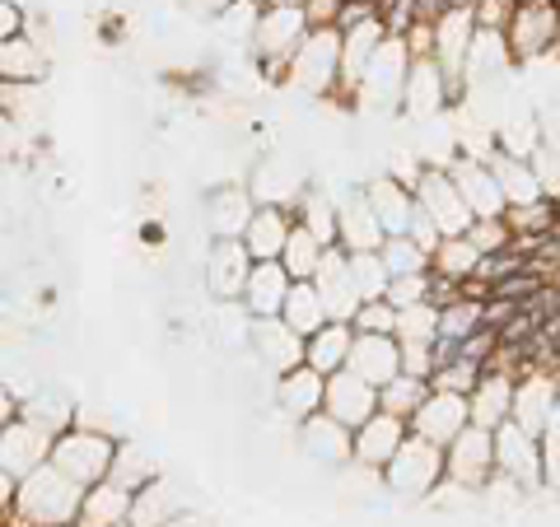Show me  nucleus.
Returning <instances> with one entry per match:
<instances>
[{
    "mask_svg": "<svg viewBox=\"0 0 560 527\" xmlns=\"http://www.w3.org/2000/svg\"><path fill=\"white\" fill-rule=\"evenodd\" d=\"M323 397H327V411L341 420V425H364L374 411H378V393H374V383H355V393H350V374L346 378H331L327 388H323Z\"/></svg>",
    "mask_w": 560,
    "mask_h": 527,
    "instance_id": "1",
    "label": "nucleus"
},
{
    "mask_svg": "<svg viewBox=\"0 0 560 527\" xmlns=\"http://www.w3.org/2000/svg\"><path fill=\"white\" fill-rule=\"evenodd\" d=\"M350 368L364 378V383H388L397 368V346L388 337H374V331H364V337L350 346Z\"/></svg>",
    "mask_w": 560,
    "mask_h": 527,
    "instance_id": "2",
    "label": "nucleus"
},
{
    "mask_svg": "<svg viewBox=\"0 0 560 527\" xmlns=\"http://www.w3.org/2000/svg\"><path fill=\"white\" fill-rule=\"evenodd\" d=\"M350 360V331L346 327H318V337L308 341V368L318 374H337V368Z\"/></svg>",
    "mask_w": 560,
    "mask_h": 527,
    "instance_id": "3",
    "label": "nucleus"
},
{
    "mask_svg": "<svg viewBox=\"0 0 560 527\" xmlns=\"http://www.w3.org/2000/svg\"><path fill=\"white\" fill-rule=\"evenodd\" d=\"M425 397H430V383H425V378H416V374H393L378 401H383V411H388V415L407 420V415L420 411V401H425Z\"/></svg>",
    "mask_w": 560,
    "mask_h": 527,
    "instance_id": "4",
    "label": "nucleus"
},
{
    "mask_svg": "<svg viewBox=\"0 0 560 527\" xmlns=\"http://www.w3.org/2000/svg\"><path fill=\"white\" fill-rule=\"evenodd\" d=\"M248 294H253V304L261 308V313H271V308H280L285 304V267H276V261H261V267H253L248 271Z\"/></svg>",
    "mask_w": 560,
    "mask_h": 527,
    "instance_id": "5",
    "label": "nucleus"
},
{
    "mask_svg": "<svg viewBox=\"0 0 560 527\" xmlns=\"http://www.w3.org/2000/svg\"><path fill=\"white\" fill-rule=\"evenodd\" d=\"M547 285V271H537V267H528V271H514V276H504V280H495L490 285V298H510V304H528V298Z\"/></svg>",
    "mask_w": 560,
    "mask_h": 527,
    "instance_id": "6",
    "label": "nucleus"
},
{
    "mask_svg": "<svg viewBox=\"0 0 560 527\" xmlns=\"http://www.w3.org/2000/svg\"><path fill=\"white\" fill-rule=\"evenodd\" d=\"M280 308H285V318L300 327V331H318V327H323V304H318V298H313L304 285H300V290H290Z\"/></svg>",
    "mask_w": 560,
    "mask_h": 527,
    "instance_id": "7",
    "label": "nucleus"
},
{
    "mask_svg": "<svg viewBox=\"0 0 560 527\" xmlns=\"http://www.w3.org/2000/svg\"><path fill=\"white\" fill-rule=\"evenodd\" d=\"M425 308H434V313H444V308H453V304H463V290H458V280L453 276H444V271H425V298H420Z\"/></svg>",
    "mask_w": 560,
    "mask_h": 527,
    "instance_id": "8",
    "label": "nucleus"
},
{
    "mask_svg": "<svg viewBox=\"0 0 560 527\" xmlns=\"http://www.w3.org/2000/svg\"><path fill=\"white\" fill-rule=\"evenodd\" d=\"M378 24L393 33V38H407L416 28V0H378Z\"/></svg>",
    "mask_w": 560,
    "mask_h": 527,
    "instance_id": "9",
    "label": "nucleus"
},
{
    "mask_svg": "<svg viewBox=\"0 0 560 527\" xmlns=\"http://www.w3.org/2000/svg\"><path fill=\"white\" fill-rule=\"evenodd\" d=\"M248 248H253L261 261H267L271 253L285 248V224H276L271 215H261V220L253 224V230H248Z\"/></svg>",
    "mask_w": 560,
    "mask_h": 527,
    "instance_id": "10",
    "label": "nucleus"
},
{
    "mask_svg": "<svg viewBox=\"0 0 560 527\" xmlns=\"http://www.w3.org/2000/svg\"><path fill=\"white\" fill-rule=\"evenodd\" d=\"M477 248H471V243H467V248H463V243H448V248H444V257H440V267H434V271H444V276H453V280H463V276H471V271H477Z\"/></svg>",
    "mask_w": 560,
    "mask_h": 527,
    "instance_id": "11",
    "label": "nucleus"
},
{
    "mask_svg": "<svg viewBox=\"0 0 560 527\" xmlns=\"http://www.w3.org/2000/svg\"><path fill=\"white\" fill-rule=\"evenodd\" d=\"M533 337H537V318H533L528 308H518L514 318L495 331V341H500V346H528Z\"/></svg>",
    "mask_w": 560,
    "mask_h": 527,
    "instance_id": "12",
    "label": "nucleus"
},
{
    "mask_svg": "<svg viewBox=\"0 0 560 527\" xmlns=\"http://www.w3.org/2000/svg\"><path fill=\"white\" fill-rule=\"evenodd\" d=\"M355 327L360 331H374V337H388V331H393V308H383V304H374V298H370V304L360 308Z\"/></svg>",
    "mask_w": 560,
    "mask_h": 527,
    "instance_id": "13",
    "label": "nucleus"
},
{
    "mask_svg": "<svg viewBox=\"0 0 560 527\" xmlns=\"http://www.w3.org/2000/svg\"><path fill=\"white\" fill-rule=\"evenodd\" d=\"M518 313V304H510V298H486L481 304V327H490V331H500L504 323H510Z\"/></svg>",
    "mask_w": 560,
    "mask_h": 527,
    "instance_id": "14",
    "label": "nucleus"
},
{
    "mask_svg": "<svg viewBox=\"0 0 560 527\" xmlns=\"http://www.w3.org/2000/svg\"><path fill=\"white\" fill-rule=\"evenodd\" d=\"M444 14H453L448 0H416V24H440Z\"/></svg>",
    "mask_w": 560,
    "mask_h": 527,
    "instance_id": "15",
    "label": "nucleus"
},
{
    "mask_svg": "<svg viewBox=\"0 0 560 527\" xmlns=\"http://www.w3.org/2000/svg\"><path fill=\"white\" fill-rule=\"evenodd\" d=\"M547 234L560 243V201H556V215H551V224H547Z\"/></svg>",
    "mask_w": 560,
    "mask_h": 527,
    "instance_id": "16",
    "label": "nucleus"
},
{
    "mask_svg": "<svg viewBox=\"0 0 560 527\" xmlns=\"http://www.w3.org/2000/svg\"><path fill=\"white\" fill-rule=\"evenodd\" d=\"M528 5H541V0H510V10H528Z\"/></svg>",
    "mask_w": 560,
    "mask_h": 527,
    "instance_id": "17",
    "label": "nucleus"
},
{
    "mask_svg": "<svg viewBox=\"0 0 560 527\" xmlns=\"http://www.w3.org/2000/svg\"><path fill=\"white\" fill-rule=\"evenodd\" d=\"M541 5H556V10H560V0H541Z\"/></svg>",
    "mask_w": 560,
    "mask_h": 527,
    "instance_id": "18",
    "label": "nucleus"
}]
</instances>
